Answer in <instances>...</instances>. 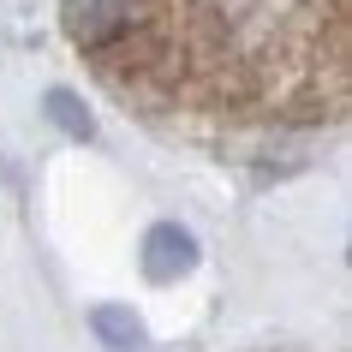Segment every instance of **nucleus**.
Instances as JSON below:
<instances>
[{
	"label": "nucleus",
	"mask_w": 352,
	"mask_h": 352,
	"mask_svg": "<svg viewBox=\"0 0 352 352\" xmlns=\"http://www.w3.org/2000/svg\"><path fill=\"white\" fill-rule=\"evenodd\" d=\"M149 19V0H60V24L78 48H113L120 36H131L138 24Z\"/></svg>",
	"instance_id": "f257e3e1"
},
{
	"label": "nucleus",
	"mask_w": 352,
	"mask_h": 352,
	"mask_svg": "<svg viewBox=\"0 0 352 352\" xmlns=\"http://www.w3.org/2000/svg\"><path fill=\"white\" fill-rule=\"evenodd\" d=\"M96 334H102V340H108L113 352H131L138 340H144L138 316H131V311H113V305H108V311H96Z\"/></svg>",
	"instance_id": "7ed1b4c3"
},
{
	"label": "nucleus",
	"mask_w": 352,
	"mask_h": 352,
	"mask_svg": "<svg viewBox=\"0 0 352 352\" xmlns=\"http://www.w3.org/2000/svg\"><path fill=\"white\" fill-rule=\"evenodd\" d=\"M48 113H54V120L72 131V138H90V113L78 108V96H72V90H48Z\"/></svg>",
	"instance_id": "20e7f679"
},
{
	"label": "nucleus",
	"mask_w": 352,
	"mask_h": 352,
	"mask_svg": "<svg viewBox=\"0 0 352 352\" xmlns=\"http://www.w3.org/2000/svg\"><path fill=\"white\" fill-rule=\"evenodd\" d=\"M138 263H144V275L155 280V287L191 275V269H197V233L179 227V221H155L144 233V245H138Z\"/></svg>",
	"instance_id": "f03ea898"
}]
</instances>
